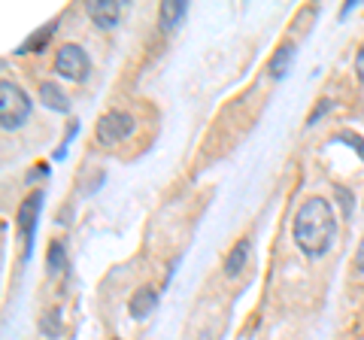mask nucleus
<instances>
[{"label":"nucleus","mask_w":364,"mask_h":340,"mask_svg":"<svg viewBox=\"0 0 364 340\" xmlns=\"http://www.w3.org/2000/svg\"><path fill=\"white\" fill-rule=\"evenodd\" d=\"M291 237H294V246H298L306 258L328 255V249L334 246V237H337V216H334L331 201L306 198L301 203L298 216H294Z\"/></svg>","instance_id":"nucleus-1"},{"label":"nucleus","mask_w":364,"mask_h":340,"mask_svg":"<svg viewBox=\"0 0 364 340\" xmlns=\"http://www.w3.org/2000/svg\"><path fill=\"white\" fill-rule=\"evenodd\" d=\"M31 110L33 100L21 92L13 79H4L0 83V124H4V131H18L31 119Z\"/></svg>","instance_id":"nucleus-2"},{"label":"nucleus","mask_w":364,"mask_h":340,"mask_svg":"<svg viewBox=\"0 0 364 340\" xmlns=\"http://www.w3.org/2000/svg\"><path fill=\"white\" fill-rule=\"evenodd\" d=\"M43 191H31V195L18 203L16 210V228L21 234V243H25V249H21V258L33 255V234H37V222H40V213H43Z\"/></svg>","instance_id":"nucleus-3"},{"label":"nucleus","mask_w":364,"mask_h":340,"mask_svg":"<svg viewBox=\"0 0 364 340\" xmlns=\"http://www.w3.org/2000/svg\"><path fill=\"white\" fill-rule=\"evenodd\" d=\"M134 128H136V122H134L131 112H124V110H109V112H104V116L97 119V124H95V140L109 149V146L128 140L131 134H134Z\"/></svg>","instance_id":"nucleus-4"},{"label":"nucleus","mask_w":364,"mask_h":340,"mask_svg":"<svg viewBox=\"0 0 364 340\" xmlns=\"http://www.w3.org/2000/svg\"><path fill=\"white\" fill-rule=\"evenodd\" d=\"M55 73L70 79V83H82L88 79L91 73V58L82 46H76V43H64V46L55 52Z\"/></svg>","instance_id":"nucleus-5"},{"label":"nucleus","mask_w":364,"mask_h":340,"mask_svg":"<svg viewBox=\"0 0 364 340\" xmlns=\"http://www.w3.org/2000/svg\"><path fill=\"white\" fill-rule=\"evenodd\" d=\"M122 0H88V6H85V13L88 18L95 21V28L100 31H112L119 25V18H122Z\"/></svg>","instance_id":"nucleus-6"},{"label":"nucleus","mask_w":364,"mask_h":340,"mask_svg":"<svg viewBox=\"0 0 364 340\" xmlns=\"http://www.w3.org/2000/svg\"><path fill=\"white\" fill-rule=\"evenodd\" d=\"M158 307V292L152 286H143V289H136L131 294V301H128V313H131V319H149V316L155 313Z\"/></svg>","instance_id":"nucleus-7"},{"label":"nucleus","mask_w":364,"mask_h":340,"mask_svg":"<svg viewBox=\"0 0 364 340\" xmlns=\"http://www.w3.org/2000/svg\"><path fill=\"white\" fill-rule=\"evenodd\" d=\"M294 55H298V46L294 43H282V46L270 55V61H267V73H270V79H286L289 76V70H291V64H294Z\"/></svg>","instance_id":"nucleus-8"},{"label":"nucleus","mask_w":364,"mask_h":340,"mask_svg":"<svg viewBox=\"0 0 364 340\" xmlns=\"http://www.w3.org/2000/svg\"><path fill=\"white\" fill-rule=\"evenodd\" d=\"M58 25H61L58 18L46 21L43 28H37V31H33V33H31V37H28L25 43H21V46L16 49V55H40L46 46H49V40L55 37V31H58Z\"/></svg>","instance_id":"nucleus-9"},{"label":"nucleus","mask_w":364,"mask_h":340,"mask_svg":"<svg viewBox=\"0 0 364 340\" xmlns=\"http://www.w3.org/2000/svg\"><path fill=\"white\" fill-rule=\"evenodd\" d=\"M186 13H188L186 0H164L161 9H158V28H161L164 33H170L182 18H186Z\"/></svg>","instance_id":"nucleus-10"},{"label":"nucleus","mask_w":364,"mask_h":340,"mask_svg":"<svg viewBox=\"0 0 364 340\" xmlns=\"http://www.w3.org/2000/svg\"><path fill=\"white\" fill-rule=\"evenodd\" d=\"M40 100L46 110H55V112H70V100H67V95L61 92L58 83H43L40 85Z\"/></svg>","instance_id":"nucleus-11"},{"label":"nucleus","mask_w":364,"mask_h":340,"mask_svg":"<svg viewBox=\"0 0 364 340\" xmlns=\"http://www.w3.org/2000/svg\"><path fill=\"white\" fill-rule=\"evenodd\" d=\"M249 240H240V243H234L231 246V253H228V258H225V277H240V270L246 267V262H249Z\"/></svg>","instance_id":"nucleus-12"},{"label":"nucleus","mask_w":364,"mask_h":340,"mask_svg":"<svg viewBox=\"0 0 364 340\" xmlns=\"http://www.w3.org/2000/svg\"><path fill=\"white\" fill-rule=\"evenodd\" d=\"M40 334L49 337V340H58V337L64 334V313H61V307H52V310L43 313V319H40Z\"/></svg>","instance_id":"nucleus-13"},{"label":"nucleus","mask_w":364,"mask_h":340,"mask_svg":"<svg viewBox=\"0 0 364 340\" xmlns=\"http://www.w3.org/2000/svg\"><path fill=\"white\" fill-rule=\"evenodd\" d=\"M46 267H49L52 277H58L61 270L67 267V246L61 240H52L49 243V253H46Z\"/></svg>","instance_id":"nucleus-14"},{"label":"nucleus","mask_w":364,"mask_h":340,"mask_svg":"<svg viewBox=\"0 0 364 340\" xmlns=\"http://www.w3.org/2000/svg\"><path fill=\"white\" fill-rule=\"evenodd\" d=\"M331 143H346L349 149H355V155H358L361 161H364V140L358 137L355 131H340V134H337V137H334Z\"/></svg>","instance_id":"nucleus-15"},{"label":"nucleus","mask_w":364,"mask_h":340,"mask_svg":"<svg viewBox=\"0 0 364 340\" xmlns=\"http://www.w3.org/2000/svg\"><path fill=\"white\" fill-rule=\"evenodd\" d=\"M331 110H334V100H331V97H322V100L316 104V110L310 112V116H306V128H313V124H318V119L328 116Z\"/></svg>","instance_id":"nucleus-16"},{"label":"nucleus","mask_w":364,"mask_h":340,"mask_svg":"<svg viewBox=\"0 0 364 340\" xmlns=\"http://www.w3.org/2000/svg\"><path fill=\"white\" fill-rule=\"evenodd\" d=\"M76 131H79V122H70V128H67V137L61 140V146H58V149L52 152V158H55V161H64V158H67V146H70V140L76 137Z\"/></svg>","instance_id":"nucleus-17"},{"label":"nucleus","mask_w":364,"mask_h":340,"mask_svg":"<svg viewBox=\"0 0 364 340\" xmlns=\"http://www.w3.org/2000/svg\"><path fill=\"white\" fill-rule=\"evenodd\" d=\"M334 191H337V201L343 203V216L352 219V195H349V188L346 186H334Z\"/></svg>","instance_id":"nucleus-18"},{"label":"nucleus","mask_w":364,"mask_h":340,"mask_svg":"<svg viewBox=\"0 0 364 340\" xmlns=\"http://www.w3.org/2000/svg\"><path fill=\"white\" fill-rule=\"evenodd\" d=\"M43 176H49V164H37L28 174V183H37V179H43Z\"/></svg>","instance_id":"nucleus-19"},{"label":"nucleus","mask_w":364,"mask_h":340,"mask_svg":"<svg viewBox=\"0 0 364 340\" xmlns=\"http://www.w3.org/2000/svg\"><path fill=\"white\" fill-rule=\"evenodd\" d=\"M355 270H358V274H364V237H361L358 253H355Z\"/></svg>","instance_id":"nucleus-20"},{"label":"nucleus","mask_w":364,"mask_h":340,"mask_svg":"<svg viewBox=\"0 0 364 340\" xmlns=\"http://www.w3.org/2000/svg\"><path fill=\"white\" fill-rule=\"evenodd\" d=\"M355 73H358V79H364V43H361V49L355 55Z\"/></svg>","instance_id":"nucleus-21"},{"label":"nucleus","mask_w":364,"mask_h":340,"mask_svg":"<svg viewBox=\"0 0 364 340\" xmlns=\"http://www.w3.org/2000/svg\"><path fill=\"white\" fill-rule=\"evenodd\" d=\"M361 4V0H346V4H343V9H340V18H346L349 13H352V9H355Z\"/></svg>","instance_id":"nucleus-22"},{"label":"nucleus","mask_w":364,"mask_h":340,"mask_svg":"<svg viewBox=\"0 0 364 340\" xmlns=\"http://www.w3.org/2000/svg\"><path fill=\"white\" fill-rule=\"evenodd\" d=\"M100 183H104V174H97V176H95V183L88 186V195H95V191L100 188Z\"/></svg>","instance_id":"nucleus-23"},{"label":"nucleus","mask_w":364,"mask_h":340,"mask_svg":"<svg viewBox=\"0 0 364 340\" xmlns=\"http://www.w3.org/2000/svg\"><path fill=\"white\" fill-rule=\"evenodd\" d=\"M116 340H122V337H116Z\"/></svg>","instance_id":"nucleus-24"}]
</instances>
